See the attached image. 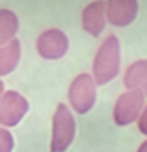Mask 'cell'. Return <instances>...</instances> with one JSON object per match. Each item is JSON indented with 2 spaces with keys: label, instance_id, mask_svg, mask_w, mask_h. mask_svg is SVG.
Returning <instances> with one entry per match:
<instances>
[{
  "label": "cell",
  "instance_id": "1",
  "mask_svg": "<svg viewBox=\"0 0 147 152\" xmlns=\"http://www.w3.org/2000/svg\"><path fill=\"white\" fill-rule=\"evenodd\" d=\"M121 69V39L115 34H109L100 43L92 60V77L98 86L111 83Z\"/></svg>",
  "mask_w": 147,
  "mask_h": 152
},
{
  "label": "cell",
  "instance_id": "2",
  "mask_svg": "<svg viewBox=\"0 0 147 152\" xmlns=\"http://www.w3.org/2000/svg\"><path fill=\"white\" fill-rule=\"evenodd\" d=\"M75 139V118L68 105L58 103L53 113V126H51V152H66Z\"/></svg>",
  "mask_w": 147,
  "mask_h": 152
},
{
  "label": "cell",
  "instance_id": "3",
  "mask_svg": "<svg viewBox=\"0 0 147 152\" xmlns=\"http://www.w3.org/2000/svg\"><path fill=\"white\" fill-rule=\"evenodd\" d=\"M96 81L92 73H79L72 79L68 86L70 109L78 115H87L96 103Z\"/></svg>",
  "mask_w": 147,
  "mask_h": 152
},
{
  "label": "cell",
  "instance_id": "4",
  "mask_svg": "<svg viewBox=\"0 0 147 152\" xmlns=\"http://www.w3.org/2000/svg\"><path fill=\"white\" fill-rule=\"evenodd\" d=\"M145 105V94L136 90H125L113 105V122L123 128L132 122H138Z\"/></svg>",
  "mask_w": 147,
  "mask_h": 152
},
{
  "label": "cell",
  "instance_id": "5",
  "mask_svg": "<svg viewBox=\"0 0 147 152\" xmlns=\"http://www.w3.org/2000/svg\"><path fill=\"white\" fill-rule=\"evenodd\" d=\"M28 100L17 90H6L0 100V126L13 128L27 116L28 113Z\"/></svg>",
  "mask_w": 147,
  "mask_h": 152
},
{
  "label": "cell",
  "instance_id": "6",
  "mask_svg": "<svg viewBox=\"0 0 147 152\" xmlns=\"http://www.w3.org/2000/svg\"><path fill=\"white\" fill-rule=\"evenodd\" d=\"M70 42L61 28H47L36 38V51L45 60H58L68 53Z\"/></svg>",
  "mask_w": 147,
  "mask_h": 152
},
{
  "label": "cell",
  "instance_id": "7",
  "mask_svg": "<svg viewBox=\"0 0 147 152\" xmlns=\"http://www.w3.org/2000/svg\"><path fill=\"white\" fill-rule=\"evenodd\" d=\"M106 11H108V23L117 28H125L132 25L138 17L140 4L138 0H106Z\"/></svg>",
  "mask_w": 147,
  "mask_h": 152
},
{
  "label": "cell",
  "instance_id": "8",
  "mask_svg": "<svg viewBox=\"0 0 147 152\" xmlns=\"http://www.w3.org/2000/svg\"><path fill=\"white\" fill-rule=\"evenodd\" d=\"M108 25V11H106V0H95L87 4L81 11V26L87 34L98 38Z\"/></svg>",
  "mask_w": 147,
  "mask_h": 152
},
{
  "label": "cell",
  "instance_id": "9",
  "mask_svg": "<svg viewBox=\"0 0 147 152\" xmlns=\"http://www.w3.org/2000/svg\"><path fill=\"white\" fill-rule=\"evenodd\" d=\"M123 85L126 90H136L147 96V58H140L126 68Z\"/></svg>",
  "mask_w": 147,
  "mask_h": 152
},
{
  "label": "cell",
  "instance_id": "10",
  "mask_svg": "<svg viewBox=\"0 0 147 152\" xmlns=\"http://www.w3.org/2000/svg\"><path fill=\"white\" fill-rule=\"evenodd\" d=\"M21 60V42L13 39L8 45L0 47V77H6L11 72H15V68L19 66Z\"/></svg>",
  "mask_w": 147,
  "mask_h": 152
},
{
  "label": "cell",
  "instance_id": "11",
  "mask_svg": "<svg viewBox=\"0 0 147 152\" xmlns=\"http://www.w3.org/2000/svg\"><path fill=\"white\" fill-rule=\"evenodd\" d=\"M17 32H19V17L15 15V11L6 8L0 10V47L17 39Z\"/></svg>",
  "mask_w": 147,
  "mask_h": 152
},
{
  "label": "cell",
  "instance_id": "12",
  "mask_svg": "<svg viewBox=\"0 0 147 152\" xmlns=\"http://www.w3.org/2000/svg\"><path fill=\"white\" fill-rule=\"evenodd\" d=\"M15 148V139L8 128L0 126V152H13Z\"/></svg>",
  "mask_w": 147,
  "mask_h": 152
},
{
  "label": "cell",
  "instance_id": "13",
  "mask_svg": "<svg viewBox=\"0 0 147 152\" xmlns=\"http://www.w3.org/2000/svg\"><path fill=\"white\" fill-rule=\"evenodd\" d=\"M138 130H140V133L147 135V105H145L143 113L140 115V118H138Z\"/></svg>",
  "mask_w": 147,
  "mask_h": 152
},
{
  "label": "cell",
  "instance_id": "14",
  "mask_svg": "<svg viewBox=\"0 0 147 152\" xmlns=\"http://www.w3.org/2000/svg\"><path fill=\"white\" fill-rule=\"evenodd\" d=\"M136 152H147V139H145V141L138 147V150H136Z\"/></svg>",
  "mask_w": 147,
  "mask_h": 152
},
{
  "label": "cell",
  "instance_id": "15",
  "mask_svg": "<svg viewBox=\"0 0 147 152\" xmlns=\"http://www.w3.org/2000/svg\"><path fill=\"white\" fill-rule=\"evenodd\" d=\"M4 92H6V88H4V83H2V81H0V100H2Z\"/></svg>",
  "mask_w": 147,
  "mask_h": 152
}]
</instances>
